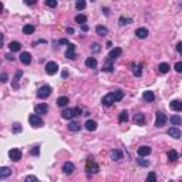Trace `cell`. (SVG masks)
<instances>
[{"mask_svg": "<svg viewBox=\"0 0 182 182\" xmlns=\"http://www.w3.org/2000/svg\"><path fill=\"white\" fill-rule=\"evenodd\" d=\"M124 97V92L121 90H117V91H111L108 94H105L103 100H101V103L105 107H111V105L114 104V103H118V101H121Z\"/></svg>", "mask_w": 182, "mask_h": 182, "instance_id": "6da1fadb", "label": "cell"}, {"mask_svg": "<svg viewBox=\"0 0 182 182\" xmlns=\"http://www.w3.org/2000/svg\"><path fill=\"white\" fill-rule=\"evenodd\" d=\"M85 171H87L88 174H97L98 171H100V167H98V164L94 161V158H92V156H88V158H87V162H85Z\"/></svg>", "mask_w": 182, "mask_h": 182, "instance_id": "7a4b0ae2", "label": "cell"}, {"mask_svg": "<svg viewBox=\"0 0 182 182\" xmlns=\"http://www.w3.org/2000/svg\"><path fill=\"white\" fill-rule=\"evenodd\" d=\"M29 123L32 125L33 128H40V127H43V118L40 117L39 114H32L30 117H29Z\"/></svg>", "mask_w": 182, "mask_h": 182, "instance_id": "3957f363", "label": "cell"}, {"mask_svg": "<svg viewBox=\"0 0 182 182\" xmlns=\"http://www.w3.org/2000/svg\"><path fill=\"white\" fill-rule=\"evenodd\" d=\"M51 87L50 85H43V87H40L39 91H37V97L41 98V100H46L47 97H50V94H51Z\"/></svg>", "mask_w": 182, "mask_h": 182, "instance_id": "277c9868", "label": "cell"}, {"mask_svg": "<svg viewBox=\"0 0 182 182\" xmlns=\"http://www.w3.org/2000/svg\"><path fill=\"white\" fill-rule=\"evenodd\" d=\"M165 123H167V115L164 114L162 111H158L155 114V127L161 128V127L165 125Z\"/></svg>", "mask_w": 182, "mask_h": 182, "instance_id": "5b68a950", "label": "cell"}, {"mask_svg": "<svg viewBox=\"0 0 182 182\" xmlns=\"http://www.w3.org/2000/svg\"><path fill=\"white\" fill-rule=\"evenodd\" d=\"M57 71H59V65H57L56 61H48V63L46 64V73H47L48 76H54Z\"/></svg>", "mask_w": 182, "mask_h": 182, "instance_id": "8992f818", "label": "cell"}, {"mask_svg": "<svg viewBox=\"0 0 182 182\" xmlns=\"http://www.w3.org/2000/svg\"><path fill=\"white\" fill-rule=\"evenodd\" d=\"M65 57H67V59H70V60L77 59V56H76V44L68 43V48H67V51H65Z\"/></svg>", "mask_w": 182, "mask_h": 182, "instance_id": "52a82bcc", "label": "cell"}, {"mask_svg": "<svg viewBox=\"0 0 182 182\" xmlns=\"http://www.w3.org/2000/svg\"><path fill=\"white\" fill-rule=\"evenodd\" d=\"M9 156H10L12 161H20L21 159V151L19 148H12L9 151Z\"/></svg>", "mask_w": 182, "mask_h": 182, "instance_id": "ba28073f", "label": "cell"}, {"mask_svg": "<svg viewBox=\"0 0 182 182\" xmlns=\"http://www.w3.org/2000/svg\"><path fill=\"white\" fill-rule=\"evenodd\" d=\"M74 171H76V167H74V164L73 162L67 161V162L63 164V172H64L65 175H71Z\"/></svg>", "mask_w": 182, "mask_h": 182, "instance_id": "9c48e42d", "label": "cell"}, {"mask_svg": "<svg viewBox=\"0 0 182 182\" xmlns=\"http://www.w3.org/2000/svg\"><path fill=\"white\" fill-rule=\"evenodd\" d=\"M121 54H123V48H121V47H114V48L110 51V54H108V59L115 60V59H118Z\"/></svg>", "mask_w": 182, "mask_h": 182, "instance_id": "30bf717a", "label": "cell"}, {"mask_svg": "<svg viewBox=\"0 0 182 182\" xmlns=\"http://www.w3.org/2000/svg\"><path fill=\"white\" fill-rule=\"evenodd\" d=\"M34 111H36V114H39V115L47 114V112H48V105L47 104H37L34 107Z\"/></svg>", "mask_w": 182, "mask_h": 182, "instance_id": "8fae6325", "label": "cell"}, {"mask_svg": "<svg viewBox=\"0 0 182 182\" xmlns=\"http://www.w3.org/2000/svg\"><path fill=\"white\" fill-rule=\"evenodd\" d=\"M148 34H150V32H148V29H145V27H139V29L135 30V36L138 39H147Z\"/></svg>", "mask_w": 182, "mask_h": 182, "instance_id": "7c38bea8", "label": "cell"}, {"mask_svg": "<svg viewBox=\"0 0 182 182\" xmlns=\"http://www.w3.org/2000/svg\"><path fill=\"white\" fill-rule=\"evenodd\" d=\"M152 152V150H151V147H148V145H142V147H139L138 148V155L139 156H148Z\"/></svg>", "mask_w": 182, "mask_h": 182, "instance_id": "4fadbf2b", "label": "cell"}, {"mask_svg": "<svg viewBox=\"0 0 182 182\" xmlns=\"http://www.w3.org/2000/svg\"><path fill=\"white\" fill-rule=\"evenodd\" d=\"M20 61H21V64H30L32 63V54L27 51H23L20 54Z\"/></svg>", "mask_w": 182, "mask_h": 182, "instance_id": "5bb4252c", "label": "cell"}, {"mask_svg": "<svg viewBox=\"0 0 182 182\" xmlns=\"http://www.w3.org/2000/svg\"><path fill=\"white\" fill-rule=\"evenodd\" d=\"M168 135L172 136V138H175V139H179L181 138V131L178 127H171L168 130Z\"/></svg>", "mask_w": 182, "mask_h": 182, "instance_id": "9a60e30c", "label": "cell"}, {"mask_svg": "<svg viewBox=\"0 0 182 182\" xmlns=\"http://www.w3.org/2000/svg\"><path fill=\"white\" fill-rule=\"evenodd\" d=\"M61 117L64 120H71L74 118V108H64L61 111Z\"/></svg>", "mask_w": 182, "mask_h": 182, "instance_id": "2e32d148", "label": "cell"}, {"mask_svg": "<svg viewBox=\"0 0 182 182\" xmlns=\"http://www.w3.org/2000/svg\"><path fill=\"white\" fill-rule=\"evenodd\" d=\"M12 175V169L9 167H0V179H6Z\"/></svg>", "mask_w": 182, "mask_h": 182, "instance_id": "e0dca14e", "label": "cell"}, {"mask_svg": "<svg viewBox=\"0 0 182 182\" xmlns=\"http://www.w3.org/2000/svg\"><path fill=\"white\" fill-rule=\"evenodd\" d=\"M169 108L171 110H174V111H179L182 110V103H181V100H174V101H171V104H169Z\"/></svg>", "mask_w": 182, "mask_h": 182, "instance_id": "ac0fdd59", "label": "cell"}, {"mask_svg": "<svg viewBox=\"0 0 182 182\" xmlns=\"http://www.w3.org/2000/svg\"><path fill=\"white\" fill-rule=\"evenodd\" d=\"M134 121H135L136 125H144L145 124V117H144L142 112H136L134 115Z\"/></svg>", "mask_w": 182, "mask_h": 182, "instance_id": "d6986e66", "label": "cell"}, {"mask_svg": "<svg viewBox=\"0 0 182 182\" xmlns=\"http://www.w3.org/2000/svg\"><path fill=\"white\" fill-rule=\"evenodd\" d=\"M67 128H68L70 131L77 132V131L81 130V125H80V123H77V121H70V123H68V125H67Z\"/></svg>", "mask_w": 182, "mask_h": 182, "instance_id": "ffe728a7", "label": "cell"}, {"mask_svg": "<svg viewBox=\"0 0 182 182\" xmlns=\"http://www.w3.org/2000/svg\"><path fill=\"white\" fill-rule=\"evenodd\" d=\"M110 156L112 161H120V159H123V152L120 150H114V151H111Z\"/></svg>", "mask_w": 182, "mask_h": 182, "instance_id": "44dd1931", "label": "cell"}, {"mask_svg": "<svg viewBox=\"0 0 182 182\" xmlns=\"http://www.w3.org/2000/svg\"><path fill=\"white\" fill-rule=\"evenodd\" d=\"M142 98L147 101V103H152L154 100H155V94L152 92V91H145L142 94Z\"/></svg>", "mask_w": 182, "mask_h": 182, "instance_id": "7402d4cb", "label": "cell"}, {"mask_svg": "<svg viewBox=\"0 0 182 182\" xmlns=\"http://www.w3.org/2000/svg\"><path fill=\"white\" fill-rule=\"evenodd\" d=\"M21 76H23V71L21 70H19V71L16 73V76H14V78H13V88H19V81H20V78H21Z\"/></svg>", "mask_w": 182, "mask_h": 182, "instance_id": "603a6c76", "label": "cell"}, {"mask_svg": "<svg viewBox=\"0 0 182 182\" xmlns=\"http://www.w3.org/2000/svg\"><path fill=\"white\" fill-rule=\"evenodd\" d=\"M95 32H97L98 36H101V37H103V36H107V34H108V29H107L105 26H101V24H98V26L95 27Z\"/></svg>", "mask_w": 182, "mask_h": 182, "instance_id": "cb8c5ba5", "label": "cell"}, {"mask_svg": "<svg viewBox=\"0 0 182 182\" xmlns=\"http://www.w3.org/2000/svg\"><path fill=\"white\" fill-rule=\"evenodd\" d=\"M85 130L87 131H95L97 130V123H95L94 120H88V121L85 123Z\"/></svg>", "mask_w": 182, "mask_h": 182, "instance_id": "d4e9b609", "label": "cell"}, {"mask_svg": "<svg viewBox=\"0 0 182 182\" xmlns=\"http://www.w3.org/2000/svg\"><path fill=\"white\" fill-rule=\"evenodd\" d=\"M97 60L94 59V57H88V59L85 60V65L88 67V68H97Z\"/></svg>", "mask_w": 182, "mask_h": 182, "instance_id": "484cf974", "label": "cell"}, {"mask_svg": "<svg viewBox=\"0 0 182 182\" xmlns=\"http://www.w3.org/2000/svg\"><path fill=\"white\" fill-rule=\"evenodd\" d=\"M178 158H179V155H178V152H176L175 150L168 151V159H169V162H175Z\"/></svg>", "mask_w": 182, "mask_h": 182, "instance_id": "4316f807", "label": "cell"}, {"mask_svg": "<svg viewBox=\"0 0 182 182\" xmlns=\"http://www.w3.org/2000/svg\"><path fill=\"white\" fill-rule=\"evenodd\" d=\"M9 48H10V51H12V53L20 51V48H21V44H20L19 41H12V43L9 44Z\"/></svg>", "mask_w": 182, "mask_h": 182, "instance_id": "83f0119b", "label": "cell"}, {"mask_svg": "<svg viewBox=\"0 0 182 182\" xmlns=\"http://www.w3.org/2000/svg\"><path fill=\"white\" fill-rule=\"evenodd\" d=\"M169 68H171V67H169L168 63H161V64L158 65V71L161 73V74H167V73L169 71Z\"/></svg>", "mask_w": 182, "mask_h": 182, "instance_id": "f1b7e54d", "label": "cell"}, {"mask_svg": "<svg viewBox=\"0 0 182 182\" xmlns=\"http://www.w3.org/2000/svg\"><path fill=\"white\" fill-rule=\"evenodd\" d=\"M67 104H68V97L63 95V97L57 98V105H59V107H65Z\"/></svg>", "mask_w": 182, "mask_h": 182, "instance_id": "f546056e", "label": "cell"}, {"mask_svg": "<svg viewBox=\"0 0 182 182\" xmlns=\"http://www.w3.org/2000/svg\"><path fill=\"white\" fill-rule=\"evenodd\" d=\"M181 123H182V118L179 117V115H172V117H171V124H172V125L178 127V125H181Z\"/></svg>", "mask_w": 182, "mask_h": 182, "instance_id": "4dcf8cb0", "label": "cell"}, {"mask_svg": "<svg viewBox=\"0 0 182 182\" xmlns=\"http://www.w3.org/2000/svg\"><path fill=\"white\" fill-rule=\"evenodd\" d=\"M23 33L24 34H33L34 33V26L33 24H26V26L23 27Z\"/></svg>", "mask_w": 182, "mask_h": 182, "instance_id": "1f68e13d", "label": "cell"}, {"mask_svg": "<svg viewBox=\"0 0 182 182\" xmlns=\"http://www.w3.org/2000/svg\"><path fill=\"white\" fill-rule=\"evenodd\" d=\"M85 21H87V17H85L84 14H77V16H76V23H78V24H84Z\"/></svg>", "mask_w": 182, "mask_h": 182, "instance_id": "d6a6232c", "label": "cell"}, {"mask_svg": "<svg viewBox=\"0 0 182 182\" xmlns=\"http://www.w3.org/2000/svg\"><path fill=\"white\" fill-rule=\"evenodd\" d=\"M85 6H87L85 0H76V7H77L78 10H83V9H85Z\"/></svg>", "mask_w": 182, "mask_h": 182, "instance_id": "836d02e7", "label": "cell"}, {"mask_svg": "<svg viewBox=\"0 0 182 182\" xmlns=\"http://www.w3.org/2000/svg\"><path fill=\"white\" fill-rule=\"evenodd\" d=\"M132 20L128 19V17H120V20H118V24L120 26H125V24H130Z\"/></svg>", "mask_w": 182, "mask_h": 182, "instance_id": "e575fe53", "label": "cell"}, {"mask_svg": "<svg viewBox=\"0 0 182 182\" xmlns=\"http://www.w3.org/2000/svg\"><path fill=\"white\" fill-rule=\"evenodd\" d=\"M118 120H120V123H127V121H128V112H127V111H123V112L120 114V118H118Z\"/></svg>", "mask_w": 182, "mask_h": 182, "instance_id": "d590c367", "label": "cell"}, {"mask_svg": "<svg viewBox=\"0 0 182 182\" xmlns=\"http://www.w3.org/2000/svg\"><path fill=\"white\" fill-rule=\"evenodd\" d=\"M147 182H156V174L155 172H150L147 175Z\"/></svg>", "mask_w": 182, "mask_h": 182, "instance_id": "8d00e7d4", "label": "cell"}, {"mask_svg": "<svg viewBox=\"0 0 182 182\" xmlns=\"http://www.w3.org/2000/svg\"><path fill=\"white\" fill-rule=\"evenodd\" d=\"M136 162H138V165H141V167H148L150 165V161L148 159H142V156H139V159H136Z\"/></svg>", "mask_w": 182, "mask_h": 182, "instance_id": "74e56055", "label": "cell"}, {"mask_svg": "<svg viewBox=\"0 0 182 182\" xmlns=\"http://www.w3.org/2000/svg\"><path fill=\"white\" fill-rule=\"evenodd\" d=\"M44 3L47 7H51V9L53 7H57V0H46Z\"/></svg>", "mask_w": 182, "mask_h": 182, "instance_id": "f35d334b", "label": "cell"}, {"mask_svg": "<svg viewBox=\"0 0 182 182\" xmlns=\"http://www.w3.org/2000/svg\"><path fill=\"white\" fill-rule=\"evenodd\" d=\"M141 68H142V67H141V65H135V67H134V76H136V77H141Z\"/></svg>", "mask_w": 182, "mask_h": 182, "instance_id": "ab89813d", "label": "cell"}, {"mask_svg": "<svg viewBox=\"0 0 182 182\" xmlns=\"http://www.w3.org/2000/svg\"><path fill=\"white\" fill-rule=\"evenodd\" d=\"M7 80H9V76L6 73H0V83H7Z\"/></svg>", "mask_w": 182, "mask_h": 182, "instance_id": "60d3db41", "label": "cell"}, {"mask_svg": "<svg viewBox=\"0 0 182 182\" xmlns=\"http://www.w3.org/2000/svg\"><path fill=\"white\" fill-rule=\"evenodd\" d=\"M83 115V110L80 107H74V117H80Z\"/></svg>", "mask_w": 182, "mask_h": 182, "instance_id": "b9f144b4", "label": "cell"}, {"mask_svg": "<svg viewBox=\"0 0 182 182\" xmlns=\"http://www.w3.org/2000/svg\"><path fill=\"white\" fill-rule=\"evenodd\" d=\"M24 181L26 182H30V181H39V178H37V176H34V175H29V176H26V178H24Z\"/></svg>", "mask_w": 182, "mask_h": 182, "instance_id": "7bdbcfd3", "label": "cell"}, {"mask_svg": "<svg viewBox=\"0 0 182 182\" xmlns=\"http://www.w3.org/2000/svg\"><path fill=\"white\" fill-rule=\"evenodd\" d=\"M91 50L94 53H98L100 50H101V47H100V44H97V43H94V44L91 46Z\"/></svg>", "mask_w": 182, "mask_h": 182, "instance_id": "ee69618b", "label": "cell"}, {"mask_svg": "<svg viewBox=\"0 0 182 182\" xmlns=\"http://www.w3.org/2000/svg\"><path fill=\"white\" fill-rule=\"evenodd\" d=\"M20 131H21V125H20V124H14L13 132H14V134H17V132H20Z\"/></svg>", "mask_w": 182, "mask_h": 182, "instance_id": "f6af8a7d", "label": "cell"}, {"mask_svg": "<svg viewBox=\"0 0 182 182\" xmlns=\"http://www.w3.org/2000/svg\"><path fill=\"white\" fill-rule=\"evenodd\" d=\"M175 71L176 73H181L182 71V63H181V61H178V63L175 64Z\"/></svg>", "mask_w": 182, "mask_h": 182, "instance_id": "bcb514c9", "label": "cell"}, {"mask_svg": "<svg viewBox=\"0 0 182 182\" xmlns=\"http://www.w3.org/2000/svg\"><path fill=\"white\" fill-rule=\"evenodd\" d=\"M24 3H26L27 6H33V4L37 3V0H24Z\"/></svg>", "mask_w": 182, "mask_h": 182, "instance_id": "7dc6e473", "label": "cell"}, {"mask_svg": "<svg viewBox=\"0 0 182 182\" xmlns=\"http://www.w3.org/2000/svg\"><path fill=\"white\" fill-rule=\"evenodd\" d=\"M40 154V150H39V147H34L32 150V155H39Z\"/></svg>", "mask_w": 182, "mask_h": 182, "instance_id": "c3c4849f", "label": "cell"}, {"mask_svg": "<svg viewBox=\"0 0 182 182\" xmlns=\"http://www.w3.org/2000/svg\"><path fill=\"white\" fill-rule=\"evenodd\" d=\"M59 44H67V46H68V40H67V39H60L59 40Z\"/></svg>", "mask_w": 182, "mask_h": 182, "instance_id": "681fc988", "label": "cell"}, {"mask_svg": "<svg viewBox=\"0 0 182 182\" xmlns=\"http://www.w3.org/2000/svg\"><path fill=\"white\" fill-rule=\"evenodd\" d=\"M176 51H178V53H182V43H181V41L176 44Z\"/></svg>", "mask_w": 182, "mask_h": 182, "instance_id": "f907efd6", "label": "cell"}, {"mask_svg": "<svg viewBox=\"0 0 182 182\" xmlns=\"http://www.w3.org/2000/svg\"><path fill=\"white\" fill-rule=\"evenodd\" d=\"M6 59L9 60V61H13V60H14V57H13V56H12V54H10V53H9V54H6Z\"/></svg>", "mask_w": 182, "mask_h": 182, "instance_id": "816d5d0a", "label": "cell"}, {"mask_svg": "<svg viewBox=\"0 0 182 182\" xmlns=\"http://www.w3.org/2000/svg\"><path fill=\"white\" fill-rule=\"evenodd\" d=\"M81 30H83V32H88V26H87V24H81Z\"/></svg>", "mask_w": 182, "mask_h": 182, "instance_id": "f5cc1de1", "label": "cell"}, {"mask_svg": "<svg viewBox=\"0 0 182 182\" xmlns=\"http://www.w3.org/2000/svg\"><path fill=\"white\" fill-rule=\"evenodd\" d=\"M67 33L73 34V33H74V29H73V27H68V29H67Z\"/></svg>", "mask_w": 182, "mask_h": 182, "instance_id": "db71d44e", "label": "cell"}, {"mask_svg": "<svg viewBox=\"0 0 182 182\" xmlns=\"http://www.w3.org/2000/svg\"><path fill=\"white\" fill-rule=\"evenodd\" d=\"M67 76H68V73H67V71H63V77H67Z\"/></svg>", "mask_w": 182, "mask_h": 182, "instance_id": "11a10c76", "label": "cell"}, {"mask_svg": "<svg viewBox=\"0 0 182 182\" xmlns=\"http://www.w3.org/2000/svg\"><path fill=\"white\" fill-rule=\"evenodd\" d=\"M3 12V4H1V1H0V13Z\"/></svg>", "mask_w": 182, "mask_h": 182, "instance_id": "9f6ffc18", "label": "cell"}, {"mask_svg": "<svg viewBox=\"0 0 182 182\" xmlns=\"http://www.w3.org/2000/svg\"><path fill=\"white\" fill-rule=\"evenodd\" d=\"M1 40H3V34L0 33V41H1Z\"/></svg>", "mask_w": 182, "mask_h": 182, "instance_id": "6f0895ef", "label": "cell"}, {"mask_svg": "<svg viewBox=\"0 0 182 182\" xmlns=\"http://www.w3.org/2000/svg\"><path fill=\"white\" fill-rule=\"evenodd\" d=\"M0 48H1V41H0Z\"/></svg>", "mask_w": 182, "mask_h": 182, "instance_id": "680465c9", "label": "cell"}]
</instances>
